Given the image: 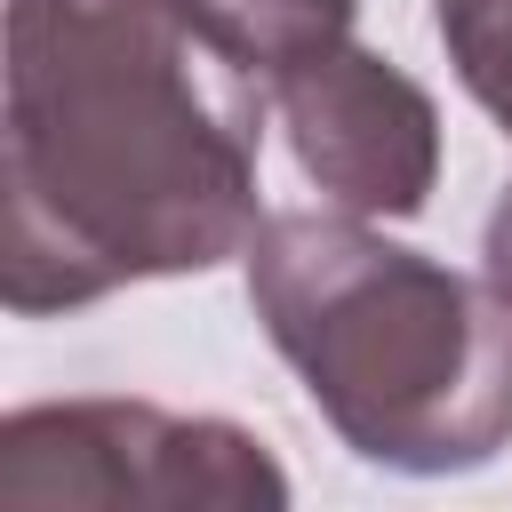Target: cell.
Wrapping results in <instances>:
<instances>
[{"instance_id": "cell-1", "label": "cell", "mask_w": 512, "mask_h": 512, "mask_svg": "<svg viewBox=\"0 0 512 512\" xmlns=\"http://www.w3.org/2000/svg\"><path fill=\"white\" fill-rule=\"evenodd\" d=\"M264 104L184 0H8L0 304L40 320L240 256Z\"/></svg>"}, {"instance_id": "cell-2", "label": "cell", "mask_w": 512, "mask_h": 512, "mask_svg": "<svg viewBox=\"0 0 512 512\" xmlns=\"http://www.w3.org/2000/svg\"><path fill=\"white\" fill-rule=\"evenodd\" d=\"M248 304L360 464L472 472L512 448V304L368 216L280 208L248 232Z\"/></svg>"}, {"instance_id": "cell-3", "label": "cell", "mask_w": 512, "mask_h": 512, "mask_svg": "<svg viewBox=\"0 0 512 512\" xmlns=\"http://www.w3.org/2000/svg\"><path fill=\"white\" fill-rule=\"evenodd\" d=\"M280 512L288 472L224 416L160 400H40L0 424V512Z\"/></svg>"}, {"instance_id": "cell-4", "label": "cell", "mask_w": 512, "mask_h": 512, "mask_svg": "<svg viewBox=\"0 0 512 512\" xmlns=\"http://www.w3.org/2000/svg\"><path fill=\"white\" fill-rule=\"evenodd\" d=\"M272 112L304 184L344 216H416L440 184V104L376 48H320L312 64L280 72Z\"/></svg>"}, {"instance_id": "cell-5", "label": "cell", "mask_w": 512, "mask_h": 512, "mask_svg": "<svg viewBox=\"0 0 512 512\" xmlns=\"http://www.w3.org/2000/svg\"><path fill=\"white\" fill-rule=\"evenodd\" d=\"M184 8H192V24H200L240 72H256L264 88H272L280 72L312 64L320 48L352 40V16H360V0H184Z\"/></svg>"}, {"instance_id": "cell-6", "label": "cell", "mask_w": 512, "mask_h": 512, "mask_svg": "<svg viewBox=\"0 0 512 512\" xmlns=\"http://www.w3.org/2000/svg\"><path fill=\"white\" fill-rule=\"evenodd\" d=\"M432 24L464 96L512 136V0H432Z\"/></svg>"}, {"instance_id": "cell-7", "label": "cell", "mask_w": 512, "mask_h": 512, "mask_svg": "<svg viewBox=\"0 0 512 512\" xmlns=\"http://www.w3.org/2000/svg\"><path fill=\"white\" fill-rule=\"evenodd\" d=\"M480 280L512 304V184H504L496 208H488V232H480Z\"/></svg>"}]
</instances>
